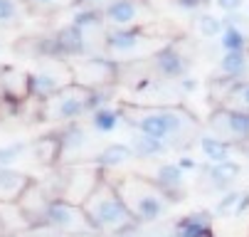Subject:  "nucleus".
Instances as JSON below:
<instances>
[{"instance_id": "nucleus-24", "label": "nucleus", "mask_w": 249, "mask_h": 237, "mask_svg": "<svg viewBox=\"0 0 249 237\" xmlns=\"http://www.w3.org/2000/svg\"><path fill=\"white\" fill-rule=\"evenodd\" d=\"M121 119H124L121 109H116V107H101L99 111L91 114V126L99 133H111V131H116Z\"/></svg>"}, {"instance_id": "nucleus-36", "label": "nucleus", "mask_w": 249, "mask_h": 237, "mask_svg": "<svg viewBox=\"0 0 249 237\" xmlns=\"http://www.w3.org/2000/svg\"><path fill=\"white\" fill-rule=\"evenodd\" d=\"M175 163L180 165V171H183V173H185V171H195V168H197L195 158H190V156H180V158H178Z\"/></svg>"}, {"instance_id": "nucleus-35", "label": "nucleus", "mask_w": 249, "mask_h": 237, "mask_svg": "<svg viewBox=\"0 0 249 237\" xmlns=\"http://www.w3.org/2000/svg\"><path fill=\"white\" fill-rule=\"evenodd\" d=\"M217 5H220L225 13H237V10H242L244 0H217Z\"/></svg>"}, {"instance_id": "nucleus-21", "label": "nucleus", "mask_w": 249, "mask_h": 237, "mask_svg": "<svg viewBox=\"0 0 249 237\" xmlns=\"http://www.w3.org/2000/svg\"><path fill=\"white\" fill-rule=\"evenodd\" d=\"M200 151L205 153L207 161L212 163H222V161H230V151H232V144L215 136V133H207V136H200Z\"/></svg>"}, {"instance_id": "nucleus-37", "label": "nucleus", "mask_w": 249, "mask_h": 237, "mask_svg": "<svg viewBox=\"0 0 249 237\" xmlns=\"http://www.w3.org/2000/svg\"><path fill=\"white\" fill-rule=\"evenodd\" d=\"M82 3V8H96V10H101V8H106L111 3V0H79Z\"/></svg>"}, {"instance_id": "nucleus-25", "label": "nucleus", "mask_w": 249, "mask_h": 237, "mask_svg": "<svg viewBox=\"0 0 249 237\" xmlns=\"http://www.w3.org/2000/svg\"><path fill=\"white\" fill-rule=\"evenodd\" d=\"M220 47L225 52H247V35L232 20H225V32L220 37Z\"/></svg>"}, {"instance_id": "nucleus-14", "label": "nucleus", "mask_w": 249, "mask_h": 237, "mask_svg": "<svg viewBox=\"0 0 249 237\" xmlns=\"http://www.w3.org/2000/svg\"><path fill=\"white\" fill-rule=\"evenodd\" d=\"M57 139H59V161L62 163H72V158H77L87 144H89V136H87V131L74 121V124H67L64 128L57 131Z\"/></svg>"}, {"instance_id": "nucleus-18", "label": "nucleus", "mask_w": 249, "mask_h": 237, "mask_svg": "<svg viewBox=\"0 0 249 237\" xmlns=\"http://www.w3.org/2000/svg\"><path fill=\"white\" fill-rule=\"evenodd\" d=\"M128 146L133 148L136 158H160L170 151V144L156 139V136H148V133H141V131H133L131 139H128Z\"/></svg>"}, {"instance_id": "nucleus-10", "label": "nucleus", "mask_w": 249, "mask_h": 237, "mask_svg": "<svg viewBox=\"0 0 249 237\" xmlns=\"http://www.w3.org/2000/svg\"><path fill=\"white\" fill-rule=\"evenodd\" d=\"M210 128L215 131V136L230 144H247L249 141V111L222 107L210 114Z\"/></svg>"}, {"instance_id": "nucleus-26", "label": "nucleus", "mask_w": 249, "mask_h": 237, "mask_svg": "<svg viewBox=\"0 0 249 237\" xmlns=\"http://www.w3.org/2000/svg\"><path fill=\"white\" fill-rule=\"evenodd\" d=\"M32 151H35V158H37L40 163H47V165L59 163V139H57V133L35 141Z\"/></svg>"}, {"instance_id": "nucleus-33", "label": "nucleus", "mask_w": 249, "mask_h": 237, "mask_svg": "<svg viewBox=\"0 0 249 237\" xmlns=\"http://www.w3.org/2000/svg\"><path fill=\"white\" fill-rule=\"evenodd\" d=\"M173 3H175V8H180V10H185V13H193V10L202 8L207 0H173Z\"/></svg>"}, {"instance_id": "nucleus-2", "label": "nucleus", "mask_w": 249, "mask_h": 237, "mask_svg": "<svg viewBox=\"0 0 249 237\" xmlns=\"http://www.w3.org/2000/svg\"><path fill=\"white\" fill-rule=\"evenodd\" d=\"M84 210L94 225L96 232L104 235H119L124 230H128L131 225H138L131 215V210L126 208V202L116 188V183L101 181L96 185V190L89 195V200L84 202Z\"/></svg>"}, {"instance_id": "nucleus-27", "label": "nucleus", "mask_w": 249, "mask_h": 237, "mask_svg": "<svg viewBox=\"0 0 249 237\" xmlns=\"http://www.w3.org/2000/svg\"><path fill=\"white\" fill-rule=\"evenodd\" d=\"M195 27H197V32H200V37H205V40L222 37V32H225V22H222L220 18H215V15H210V13L200 15V18L195 20Z\"/></svg>"}, {"instance_id": "nucleus-30", "label": "nucleus", "mask_w": 249, "mask_h": 237, "mask_svg": "<svg viewBox=\"0 0 249 237\" xmlns=\"http://www.w3.org/2000/svg\"><path fill=\"white\" fill-rule=\"evenodd\" d=\"M239 198H242V193H239V190H227V193L217 200V205H215V215H220V218H222V215H234Z\"/></svg>"}, {"instance_id": "nucleus-17", "label": "nucleus", "mask_w": 249, "mask_h": 237, "mask_svg": "<svg viewBox=\"0 0 249 237\" xmlns=\"http://www.w3.org/2000/svg\"><path fill=\"white\" fill-rule=\"evenodd\" d=\"M212 215L210 210H195V213H188L183 215L180 220H175V235L178 237H200L202 232H210L212 230Z\"/></svg>"}, {"instance_id": "nucleus-41", "label": "nucleus", "mask_w": 249, "mask_h": 237, "mask_svg": "<svg viewBox=\"0 0 249 237\" xmlns=\"http://www.w3.org/2000/svg\"><path fill=\"white\" fill-rule=\"evenodd\" d=\"M0 237H3V232H0Z\"/></svg>"}, {"instance_id": "nucleus-39", "label": "nucleus", "mask_w": 249, "mask_h": 237, "mask_svg": "<svg viewBox=\"0 0 249 237\" xmlns=\"http://www.w3.org/2000/svg\"><path fill=\"white\" fill-rule=\"evenodd\" d=\"M200 237H215V235H212V230H210V232H202Z\"/></svg>"}, {"instance_id": "nucleus-13", "label": "nucleus", "mask_w": 249, "mask_h": 237, "mask_svg": "<svg viewBox=\"0 0 249 237\" xmlns=\"http://www.w3.org/2000/svg\"><path fill=\"white\" fill-rule=\"evenodd\" d=\"M0 232L10 237H25L27 232H35V225L20 202H0Z\"/></svg>"}, {"instance_id": "nucleus-4", "label": "nucleus", "mask_w": 249, "mask_h": 237, "mask_svg": "<svg viewBox=\"0 0 249 237\" xmlns=\"http://www.w3.org/2000/svg\"><path fill=\"white\" fill-rule=\"evenodd\" d=\"M45 222L47 227H52L59 235L67 237H87V235H96L84 205H77V202H69L64 198H52L47 213H45Z\"/></svg>"}, {"instance_id": "nucleus-31", "label": "nucleus", "mask_w": 249, "mask_h": 237, "mask_svg": "<svg viewBox=\"0 0 249 237\" xmlns=\"http://www.w3.org/2000/svg\"><path fill=\"white\" fill-rule=\"evenodd\" d=\"M25 3L32 8V10H40V13H54V10H62V8H69L79 3V0H25Z\"/></svg>"}, {"instance_id": "nucleus-3", "label": "nucleus", "mask_w": 249, "mask_h": 237, "mask_svg": "<svg viewBox=\"0 0 249 237\" xmlns=\"http://www.w3.org/2000/svg\"><path fill=\"white\" fill-rule=\"evenodd\" d=\"M116 188L138 225H153L168 210V200L153 181L148 183L143 178L131 176V178H121V183H116Z\"/></svg>"}, {"instance_id": "nucleus-32", "label": "nucleus", "mask_w": 249, "mask_h": 237, "mask_svg": "<svg viewBox=\"0 0 249 237\" xmlns=\"http://www.w3.org/2000/svg\"><path fill=\"white\" fill-rule=\"evenodd\" d=\"M143 237H178V235H175V225H156L148 232H143Z\"/></svg>"}, {"instance_id": "nucleus-9", "label": "nucleus", "mask_w": 249, "mask_h": 237, "mask_svg": "<svg viewBox=\"0 0 249 237\" xmlns=\"http://www.w3.org/2000/svg\"><path fill=\"white\" fill-rule=\"evenodd\" d=\"M72 67L59 64L57 59H52L47 67L32 72L30 74V96H37L42 101H47L50 96H54L57 91H62L67 84H72Z\"/></svg>"}, {"instance_id": "nucleus-19", "label": "nucleus", "mask_w": 249, "mask_h": 237, "mask_svg": "<svg viewBox=\"0 0 249 237\" xmlns=\"http://www.w3.org/2000/svg\"><path fill=\"white\" fill-rule=\"evenodd\" d=\"M136 158V153H133V148L128 146V144H109V146H104L101 151H99V156L94 158V163L101 168H121V165H126V163H131Z\"/></svg>"}, {"instance_id": "nucleus-8", "label": "nucleus", "mask_w": 249, "mask_h": 237, "mask_svg": "<svg viewBox=\"0 0 249 237\" xmlns=\"http://www.w3.org/2000/svg\"><path fill=\"white\" fill-rule=\"evenodd\" d=\"M72 79L87 89H104L116 79V67L114 59L106 57H84V59H72Z\"/></svg>"}, {"instance_id": "nucleus-20", "label": "nucleus", "mask_w": 249, "mask_h": 237, "mask_svg": "<svg viewBox=\"0 0 249 237\" xmlns=\"http://www.w3.org/2000/svg\"><path fill=\"white\" fill-rule=\"evenodd\" d=\"M242 173V165L237 161H222V163H212L207 168V178H210V185L215 190H225L230 188Z\"/></svg>"}, {"instance_id": "nucleus-6", "label": "nucleus", "mask_w": 249, "mask_h": 237, "mask_svg": "<svg viewBox=\"0 0 249 237\" xmlns=\"http://www.w3.org/2000/svg\"><path fill=\"white\" fill-rule=\"evenodd\" d=\"M160 40L148 37L141 30H109L106 35V52L116 59H136V57H146L148 52L156 55L165 45H153Z\"/></svg>"}, {"instance_id": "nucleus-22", "label": "nucleus", "mask_w": 249, "mask_h": 237, "mask_svg": "<svg viewBox=\"0 0 249 237\" xmlns=\"http://www.w3.org/2000/svg\"><path fill=\"white\" fill-rule=\"evenodd\" d=\"M249 70V57L247 52H225L222 59H220V72L230 79V82H237L247 74Z\"/></svg>"}, {"instance_id": "nucleus-5", "label": "nucleus", "mask_w": 249, "mask_h": 237, "mask_svg": "<svg viewBox=\"0 0 249 237\" xmlns=\"http://www.w3.org/2000/svg\"><path fill=\"white\" fill-rule=\"evenodd\" d=\"M89 91L87 87L72 82L67 84L62 91H57L54 96H50L47 101H42V116L45 121H57V124H74L79 116L89 114L87 104H89Z\"/></svg>"}, {"instance_id": "nucleus-28", "label": "nucleus", "mask_w": 249, "mask_h": 237, "mask_svg": "<svg viewBox=\"0 0 249 237\" xmlns=\"http://www.w3.org/2000/svg\"><path fill=\"white\" fill-rule=\"evenodd\" d=\"M27 144L25 141H13V144H5V146H0V168H13V163L27 153Z\"/></svg>"}, {"instance_id": "nucleus-12", "label": "nucleus", "mask_w": 249, "mask_h": 237, "mask_svg": "<svg viewBox=\"0 0 249 237\" xmlns=\"http://www.w3.org/2000/svg\"><path fill=\"white\" fill-rule=\"evenodd\" d=\"M153 183L160 188V193L170 202H180L183 195H185V173L180 171V165L173 163V161H163L156 168Z\"/></svg>"}, {"instance_id": "nucleus-16", "label": "nucleus", "mask_w": 249, "mask_h": 237, "mask_svg": "<svg viewBox=\"0 0 249 237\" xmlns=\"http://www.w3.org/2000/svg\"><path fill=\"white\" fill-rule=\"evenodd\" d=\"M32 185V178L15 168H0V202H18L25 190Z\"/></svg>"}, {"instance_id": "nucleus-11", "label": "nucleus", "mask_w": 249, "mask_h": 237, "mask_svg": "<svg viewBox=\"0 0 249 237\" xmlns=\"http://www.w3.org/2000/svg\"><path fill=\"white\" fill-rule=\"evenodd\" d=\"M188 67H190V59L178 50V45H165L163 50H158L153 55V70L163 79L180 82L183 77H188Z\"/></svg>"}, {"instance_id": "nucleus-7", "label": "nucleus", "mask_w": 249, "mask_h": 237, "mask_svg": "<svg viewBox=\"0 0 249 237\" xmlns=\"http://www.w3.org/2000/svg\"><path fill=\"white\" fill-rule=\"evenodd\" d=\"M101 15L109 30H138L153 20V10L141 0H111L106 8H101Z\"/></svg>"}, {"instance_id": "nucleus-34", "label": "nucleus", "mask_w": 249, "mask_h": 237, "mask_svg": "<svg viewBox=\"0 0 249 237\" xmlns=\"http://www.w3.org/2000/svg\"><path fill=\"white\" fill-rule=\"evenodd\" d=\"M178 87H180V91H183V94H193V91L197 89V79L188 74V77H183L180 82H178Z\"/></svg>"}, {"instance_id": "nucleus-1", "label": "nucleus", "mask_w": 249, "mask_h": 237, "mask_svg": "<svg viewBox=\"0 0 249 237\" xmlns=\"http://www.w3.org/2000/svg\"><path fill=\"white\" fill-rule=\"evenodd\" d=\"M124 119L133 131L148 133L165 144H190L200 133V124L180 107H143V104H124Z\"/></svg>"}, {"instance_id": "nucleus-29", "label": "nucleus", "mask_w": 249, "mask_h": 237, "mask_svg": "<svg viewBox=\"0 0 249 237\" xmlns=\"http://www.w3.org/2000/svg\"><path fill=\"white\" fill-rule=\"evenodd\" d=\"M20 22V5L15 0H0V30H8Z\"/></svg>"}, {"instance_id": "nucleus-15", "label": "nucleus", "mask_w": 249, "mask_h": 237, "mask_svg": "<svg viewBox=\"0 0 249 237\" xmlns=\"http://www.w3.org/2000/svg\"><path fill=\"white\" fill-rule=\"evenodd\" d=\"M0 89H3L8 101H25L30 96V74L18 70V67H8V70L0 72Z\"/></svg>"}, {"instance_id": "nucleus-38", "label": "nucleus", "mask_w": 249, "mask_h": 237, "mask_svg": "<svg viewBox=\"0 0 249 237\" xmlns=\"http://www.w3.org/2000/svg\"><path fill=\"white\" fill-rule=\"evenodd\" d=\"M249 210V193H242V198H239V202H237V210H234V215L239 218L242 213H247Z\"/></svg>"}, {"instance_id": "nucleus-23", "label": "nucleus", "mask_w": 249, "mask_h": 237, "mask_svg": "<svg viewBox=\"0 0 249 237\" xmlns=\"http://www.w3.org/2000/svg\"><path fill=\"white\" fill-rule=\"evenodd\" d=\"M222 101L227 109L249 111V82H227V91Z\"/></svg>"}, {"instance_id": "nucleus-40", "label": "nucleus", "mask_w": 249, "mask_h": 237, "mask_svg": "<svg viewBox=\"0 0 249 237\" xmlns=\"http://www.w3.org/2000/svg\"><path fill=\"white\" fill-rule=\"evenodd\" d=\"M3 237H10V235H3Z\"/></svg>"}]
</instances>
